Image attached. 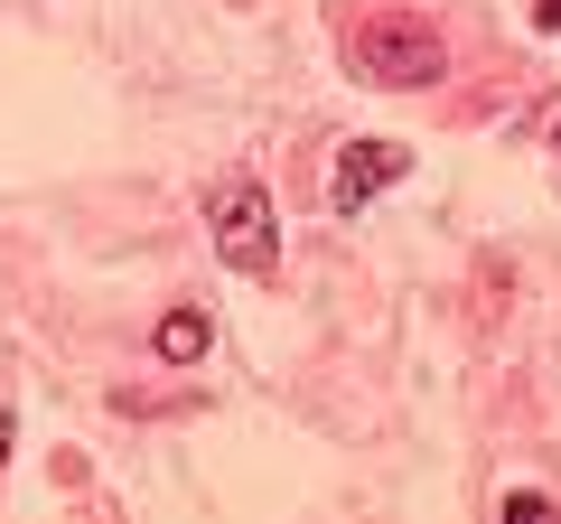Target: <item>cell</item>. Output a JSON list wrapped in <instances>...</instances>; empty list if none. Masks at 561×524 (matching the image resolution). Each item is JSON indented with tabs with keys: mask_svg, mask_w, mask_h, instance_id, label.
<instances>
[{
	"mask_svg": "<svg viewBox=\"0 0 561 524\" xmlns=\"http://www.w3.org/2000/svg\"><path fill=\"white\" fill-rule=\"evenodd\" d=\"M206 225H216V253L234 262L243 282H272L280 272V225H272V197L253 179H225L216 206H206Z\"/></svg>",
	"mask_w": 561,
	"mask_h": 524,
	"instance_id": "obj_2",
	"label": "cell"
},
{
	"mask_svg": "<svg viewBox=\"0 0 561 524\" xmlns=\"http://www.w3.org/2000/svg\"><path fill=\"white\" fill-rule=\"evenodd\" d=\"M0 468H10V403H0Z\"/></svg>",
	"mask_w": 561,
	"mask_h": 524,
	"instance_id": "obj_7",
	"label": "cell"
},
{
	"mask_svg": "<svg viewBox=\"0 0 561 524\" xmlns=\"http://www.w3.org/2000/svg\"><path fill=\"white\" fill-rule=\"evenodd\" d=\"M496 515H515V524H542V515H552V497H542V487H515V497H505Z\"/></svg>",
	"mask_w": 561,
	"mask_h": 524,
	"instance_id": "obj_5",
	"label": "cell"
},
{
	"mask_svg": "<svg viewBox=\"0 0 561 524\" xmlns=\"http://www.w3.org/2000/svg\"><path fill=\"white\" fill-rule=\"evenodd\" d=\"M150 346H160V365H197L206 356V309H169Z\"/></svg>",
	"mask_w": 561,
	"mask_h": 524,
	"instance_id": "obj_4",
	"label": "cell"
},
{
	"mask_svg": "<svg viewBox=\"0 0 561 524\" xmlns=\"http://www.w3.org/2000/svg\"><path fill=\"white\" fill-rule=\"evenodd\" d=\"M337 47H346V66H356L365 84H383V94H412V84H440L449 76L440 29L421 20V10H393V0L356 10V20L337 29Z\"/></svg>",
	"mask_w": 561,
	"mask_h": 524,
	"instance_id": "obj_1",
	"label": "cell"
},
{
	"mask_svg": "<svg viewBox=\"0 0 561 524\" xmlns=\"http://www.w3.org/2000/svg\"><path fill=\"white\" fill-rule=\"evenodd\" d=\"M552 169H561V132H552Z\"/></svg>",
	"mask_w": 561,
	"mask_h": 524,
	"instance_id": "obj_8",
	"label": "cell"
},
{
	"mask_svg": "<svg viewBox=\"0 0 561 524\" xmlns=\"http://www.w3.org/2000/svg\"><path fill=\"white\" fill-rule=\"evenodd\" d=\"M402 169H412V150H402V141H346L337 169H328V206H337V216H365Z\"/></svg>",
	"mask_w": 561,
	"mask_h": 524,
	"instance_id": "obj_3",
	"label": "cell"
},
{
	"mask_svg": "<svg viewBox=\"0 0 561 524\" xmlns=\"http://www.w3.org/2000/svg\"><path fill=\"white\" fill-rule=\"evenodd\" d=\"M534 29H542V38H561V0H534Z\"/></svg>",
	"mask_w": 561,
	"mask_h": 524,
	"instance_id": "obj_6",
	"label": "cell"
}]
</instances>
